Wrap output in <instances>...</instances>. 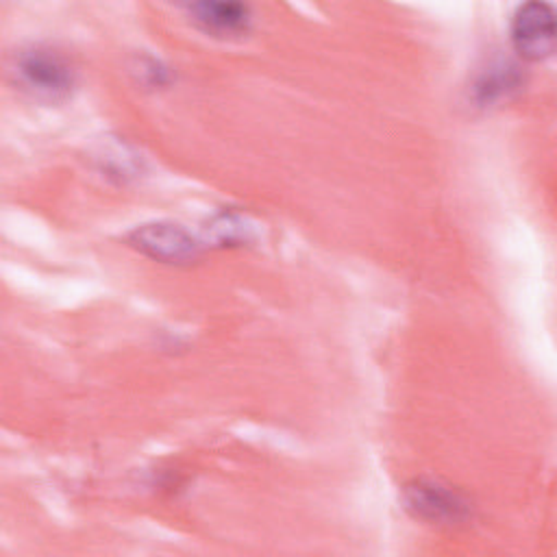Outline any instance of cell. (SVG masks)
Masks as SVG:
<instances>
[{"mask_svg":"<svg viewBox=\"0 0 557 557\" xmlns=\"http://www.w3.org/2000/svg\"><path fill=\"white\" fill-rule=\"evenodd\" d=\"M11 76L33 100L54 104L72 96L76 70L70 59L52 46L30 44L13 54Z\"/></svg>","mask_w":557,"mask_h":557,"instance_id":"cell-1","label":"cell"},{"mask_svg":"<svg viewBox=\"0 0 557 557\" xmlns=\"http://www.w3.org/2000/svg\"><path fill=\"white\" fill-rule=\"evenodd\" d=\"M405 509L429 524H461L472 516V505L463 492L440 479H413L403 487Z\"/></svg>","mask_w":557,"mask_h":557,"instance_id":"cell-2","label":"cell"},{"mask_svg":"<svg viewBox=\"0 0 557 557\" xmlns=\"http://www.w3.org/2000/svg\"><path fill=\"white\" fill-rule=\"evenodd\" d=\"M128 246L161 263H191L200 257L202 244L181 224L150 222L128 233Z\"/></svg>","mask_w":557,"mask_h":557,"instance_id":"cell-3","label":"cell"},{"mask_svg":"<svg viewBox=\"0 0 557 557\" xmlns=\"http://www.w3.org/2000/svg\"><path fill=\"white\" fill-rule=\"evenodd\" d=\"M509 39L524 61H544L555 52V13L546 2L520 4L511 17Z\"/></svg>","mask_w":557,"mask_h":557,"instance_id":"cell-4","label":"cell"},{"mask_svg":"<svg viewBox=\"0 0 557 557\" xmlns=\"http://www.w3.org/2000/svg\"><path fill=\"white\" fill-rule=\"evenodd\" d=\"M189 22L209 37L239 39L252 28V9L244 2H194L187 4Z\"/></svg>","mask_w":557,"mask_h":557,"instance_id":"cell-5","label":"cell"},{"mask_svg":"<svg viewBox=\"0 0 557 557\" xmlns=\"http://www.w3.org/2000/svg\"><path fill=\"white\" fill-rule=\"evenodd\" d=\"M522 72L511 61H492L487 67H483L474 83L470 85V98L476 102V107H490L498 100H507L513 91L522 87Z\"/></svg>","mask_w":557,"mask_h":557,"instance_id":"cell-6","label":"cell"}]
</instances>
